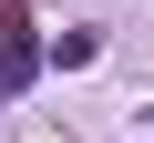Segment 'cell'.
<instances>
[{"label": "cell", "mask_w": 154, "mask_h": 143, "mask_svg": "<svg viewBox=\"0 0 154 143\" xmlns=\"http://www.w3.org/2000/svg\"><path fill=\"white\" fill-rule=\"evenodd\" d=\"M31 72H41V51H31V0H0V102H21Z\"/></svg>", "instance_id": "cell-1"}]
</instances>
